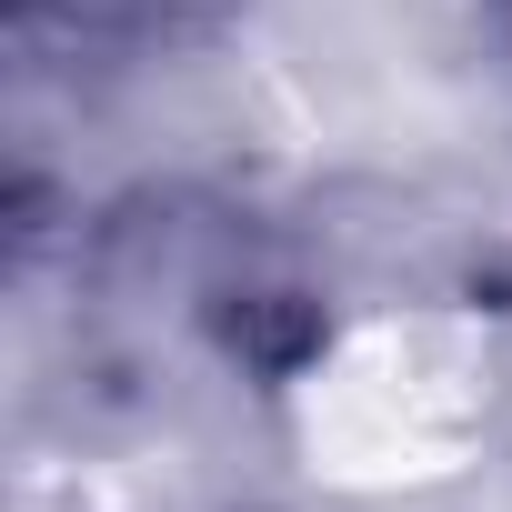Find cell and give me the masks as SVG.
Here are the masks:
<instances>
[{
    "label": "cell",
    "mask_w": 512,
    "mask_h": 512,
    "mask_svg": "<svg viewBox=\"0 0 512 512\" xmlns=\"http://www.w3.org/2000/svg\"><path fill=\"white\" fill-rule=\"evenodd\" d=\"M502 402V352L482 312L382 302L322 332V352L282 382V442L322 492L402 502L472 472Z\"/></svg>",
    "instance_id": "obj_1"
}]
</instances>
